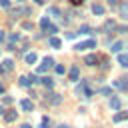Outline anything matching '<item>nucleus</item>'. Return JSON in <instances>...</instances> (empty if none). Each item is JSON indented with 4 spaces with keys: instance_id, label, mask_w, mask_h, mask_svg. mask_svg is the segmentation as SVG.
Instances as JSON below:
<instances>
[{
    "instance_id": "obj_1",
    "label": "nucleus",
    "mask_w": 128,
    "mask_h": 128,
    "mask_svg": "<svg viewBox=\"0 0 128 128\" xmlns=\"http://www.w3.org/2000/svg\"><path fill=\"white\" fill-rule=\"evenodd\" d=\"M76 94L82 96V98H86V100L92 98V96H94V90L90 88V80H82V82L76 86Z\"/></svg>"
},
{
    "instance_id": "obj_2",
    "label": "nucleus",
    "mask_w": 128,
    "mask_h": 128,
    "mask_svg": "<svg viewBox=\"0 0 128 128\" xmlns=\"http://www.w3.org/2000/svg\"><path fill=\"white\" fill-rule=\"evenodd\" d=\"M40 26H42V30H44V32H48L50 36H54V34L58 32V26H54V24L48 20V16H44V18L40 20Z\"/></svg>"
},
{
    "instance_id": "obj_3",
    "label": "nucleus",
    "mask_w": 128,
    "mask_h": 128,
    "mask_svg": "<svg viewBox=\"0 0 128 128\" xmlns=\"http://www.w3.org/2000/svg\"><path fill=\"white\" fill-rule=\"evenodd\" d=\"M88 48H96V40L94 38H90V40H84V42H78L76 46H74V50H88Z\"/></svg>"
},
{
    "instance_id": "obj_4",
    "label": "nucleus",
    "mask_w": 128,
    "mask_h": 128,
    "mask_svg": "<svg viewBox=\"0 0 128 128\" xmlns=\"http://www.w3.org/2000/svg\"><path fill=\"white\" fill-rule=\"evenodd\" d=\"M52 66H54V58H50V56H46V58L42 60V64L38 66V72H40V74H44V72H46V70H50Z\"/></svg>"
},
{
    "instance_id": "obj_5",
    "label": "nucleus",
    "mask_w": 128,
    "mask_h": 128,
    "mask_svg": "<svg viewBox=\"0 0 128 128\" xmlns=\"http://www.w3.org/2000/svg\"><path fill=\"white\" fill-rule=\"evenodd\" d=\"M12 68H14V60H10V58H8V60H2V62H0V74L10 72Z\"/></svg>"
},
{
    "instance_id": "obj_6",
    "label": "nucleus",
    "mask_w": 128,
    "mask_h": 128,
    "mask_svg": "<svg viewBox=\"0 0 128 128\" xmlns=\"http://www.w3.org/2000/svg\"><path fill=\"white\" fill-rule=\"evenodd\" d=\"M48 14H52L54 18H60L62 22H68V18H64V16H62V12H60L56 6H50V8H48Z\"/></svg>"
},
{
    "instance_id": "obj_7",
    "label": "nucleus",
    "mask_w": 128,
    "mask_h": 128,
    "mask_svg": "<svg viewBox=\"0 0 128 128\" xmlns=\"http://www.w3.org/2000/svg\"><path fill=\"white\" fill-rule=\"evenodd\" d=\"M20 108H22V110H26V112H32L34 102H32L30 98H24V100H20Z\"/></svg>"
},
{
    "instance_id": "obj_8",
    "label": "nucleus",
    "mask_w": 128,
    "mask_h": 128,
    "mask_svg": "<svg viewBox=\"0 0 128 128\" xmlns=\"http://www.w3.org/2000/svg\"><path fill=\"white\" fill-rule=\"evenodd\" d=\"M112 86L118 88V90H126L128 84H126V78H118V80H112Z\"/></svg>"
},
{
    "instance_id": "obj_9",
    "label": "nucleus",
    "mask_w": 128,
    "mask_h": 128,
    "mask_svg": "<svg viewBox=\"0 0 128 128\" xmlns=\"http://www.w3.org/2000/svg\"><path fill=\"white\" fill-rule=\"evenodd\" d=\"M84 64H86V66H96V64H98V56H96V54H88V56L84 58Z\"/></svg>"
},
{
    "instance_id": "obj_10",
    "label": "nucleus",
    "mask_w": 128,
    "mask_h": 128,
    "mask_svg": "<svg viewBox=\"0 0 128 128\" xmlns=\"http://www.w3.org/2000/svg\"><path fill=\"white\" fill-rule=\"evenodd\" d=\"M60 100H62V98H60L58 94H52V92L46 94V102H50V104H60Z\"/></svg>"
},
{
    "instance_id": "obj_11",
    "label": "nucleus",
    "mask_w": 128,
    "mask_h": 128,
    "mask_svg": "<svg viewBox=\"0 0 128 128\" xmlns=\"http://www.w3.org/2000/svg\"><path fill=\"white\" fill-rule=\"evenodd\" d=\"M16 116H18V112H16V110H6L4 120H6V122H14V120H16Z\"/></svg>"
},
{
    "instance_id": "obj_12",
    "label": "nucleus",
    "mask_w": 128,
    "mask_h": 128,
    "mask_svg": "<svg viewBox=\"0 0 128 128\" xmlns=\"http://www.w3.org/2000/svg\"><path fill=\"white\" fill-rule=\"evenodd\" d=\"M122 48H124V42H114V44L110 46V52L118 54V52H122Z\"/></svg>"
},
{
    "instance_id": "obj_13",
    "label": "nucleus",
    "mask_w": 128,
    "mask_h": 128,
    "mask_svg": "<svg viewBox=\"0 0 128 128\" xmlns=\"http://www.w3.org/2000/svg\"><path fill=\"white\" fill-rule=\"evenodd\" d=\"M118 64H120V66H128V54L118 52Z\"/></svg>"
},
{
    "instance_id": "obj_14",
    "label": "nucleus",
    "mask_w": 128,
    "mask_h": 128,
    "mask_svg": "<svg viewBox=\"0 0 128 128\" xmlns=\"http://www.w3.org/2000/svg\"><path fill=\"white\" fill-rule=\"evenodd\" d=\"M38 82H40V84H44L46 88H52V86H54V80H52L50 76H44V78H40Z\"/></svg>"
},
{
    "instance_id": "obj_15",
    "label": "nucleus",
    "mask_w": 128,
    "mask_h": 128,
    "mask_svg": "<svg viewBox=\"0 0 128 128\" xmlns=\"http://www.w3.org/2000/svg\"><path fill=\"white\" fill-rule=\"evenodd\" d=\"M126 118H128V112H118V114H114V118H112V120L118 124V122H124Z\"/></svg>"
},
{
    "instance_id": "obj_16",
    "label": "nucleus",
    "mask_w": 128,
    "mask_h": 128,
    "mask_svg": "<svg viewBox=\"0 0 128 128\" xmlns=\"http://www.w3.org/2000/svg\"><path fill=\"white\" fill-rule=\"evenodd\" d=\"M92 12H94L96 16H102V14H104V6H102V4H92Z\"/></svg>"
},
{
    "instance_id": "obj_17",
    "label": "nucleus",
    "mask_w": 128,
    "mask_h": 128,
    "mask_svg": "<svg viewBox=\"0 0 128 128\" xmlns=\"http://www.w3.org/2000/svg\"><path fill=\"white\" fill-rule=\"evenodd\" d=\"M48 42H50V46H52V48H60V46H62V40H60V38H56V36H50V40H48Z\"/></svg>"
},
{
    "instance_id": "obj_18",
    "label": "nucleus",
    "mask_w": 128,
    "mask_h": 128,
    "mask_svg": "<svg viewBox=\"0 0 128 128\" xmlns=\"http://www.w3.org/2000/svg\"><path fill=\"white\" fill-rule=\"evenodd\" d=\"M78 74H80L78 66H72V68H70V80H72V82H76V80H78Z\"/></svg>"
},
{
    "instance_id": "obj_19",
    "label": "nucleus",
    "mask_w": 128,
    "mask_h": 128,
    "mask_svg": "<svg viewBox=\"0 0 128 128\" xmlns=\"http://www.w3.org/2000/svg\"><path fill=\"white\" fill-rule=\"evenodd\" d=\"M36 60H38V54H36V52H28V54H26V62H28V64H34Z\"/></svg>"
},
{
    "instance_id": "obj_20",
    "label": "nucleus",
    "mask_w": 128,
    "mask_h": 128,
    "mask_svg": "<svg viewBox=\"0 0 128 128\" xmlns=\"http://www.w3.org/2000/svg\"><path fill=\"white\" fill-rule=\"evenodd\" d=\"M120 16H122V18H128V4H126V2L120 4Z\"/></svg>"
},
{
    "instance_id": "obj_21",
    "label": "nucleus",
    "mask_w": 128,
    "mask_h": 128,
    "mask_svg": "<svg viewBox=\"0 0 128 128\" xmlns=\"http://www.w3.org/2000/svg\"><path fill=\"white\" fill-rule=\"evenodd\" d=\"M18 84H20V86H24V88H26V86H30V84H32V82H30V78H28V76H20V80H18Z\"/></svg>"
},
{
    "instance_id": "obj_22",
    "label": "nucleus",
    "mask_w": 128,
    "mask_h": 128,
    "mask_svg": "<svg viewBox=\"0 0 128 128\" xmlns=\"http://www.w3.org/2000/svg\"><path fill=\"white\" fill-rule=\"evenodd\" d=\"M110 108L118 110V108H120V98H116V96H114V98H110Z\"/></svg>"
},
{
    "instance_id": "obj_23",
    "label": "nucleus",
    "mask_w": 128,
    "mask_h": 128,
    "mask_svg": "<svg viewBox=\"0 0 128 128\" xmlns=\"http://www.w3.org/2000/svg\"><path fill=\"white\" fill-rule=\"evenodd\" d=\"M76 34H88V36H90V34H92V28H90V26H82Z\"/></svg>"
},
{
    "instance_id": "obj_24",
    "label": "nucleus",
    "mask_w": 128,
    "mask_h": 128,
    "mask_svg": "<svg viewBox=\"0 0 128 128\" xmlns=\"http://www.w3.org/2000/svg\"><path fill=\"white\" fill-rule=\"evenodd\" d=\"M28 10L26 8H16V10H12V16H20V14H26Z\"/></svg>"
},
{
    "instance_id": "obj_25",
    "label": "nucleus",
    "mask_w": 128,
    "mask_h": 128,
    "mask_svg": "<svg viewBox=\"0 0 128 128\" xmlns=\"http://www.w3.org/2000/svg\"><path fill=\"white\" fill-rule=\"evenodd\" d=\"M50 126H52L50 118H48V116H44V118H42V128H50Z\"/></svg>"
},
{
    "instance_id": "obj_26",
    "label": "nucleus",
    "mask_w": 128,
    "mask_h": 128,
    "mask_svg": "<svg viewBox=\"0 0 128 128\" xmlns=\"http://www.w3.org/2000/svg\"><path fill=\"white\" fill-rule=\"evenodd\" d=\"M22 28H24V30H32V22H24Z\"/></svg>"
},
{
    "instance_id": "obj_27",
    "label": "nucleus",
    "mask_w": 128,
    "mask_h": 128,
    "mask_svg": "<svg viewBox=\"0 0 128 128\" xmlns=\"http://www.w3.org/2000/svg\"><path fill=\"white\" fill-rule=\"evenodd\" d=\"M56 74H64V66H60V64H56Z\"/></svg>"
},
{
    "instance_id": "obj_28",
    "label": "nucleus",
    "mask_w": 128,
    "mask_h": 128,
    "mask_svg": "<svg viewBox=\"0 0 128 128\" xmlns=\"http://www.w3.org/2000/svg\"><path fill=\"white\" fill-rule=\"evenodd\" d=\"M0 6H4V8H10V0H0Z\"/></svg>"
},
{
    "instance_id": "obj_29",
    "label": "nucleus",
    "mask_w": 128,
    "mask_h": 128,
    "mask_svg": "<svg viewBox=\"0 0 128 128\" xmlns=\"http://www.w3.org/2000/svg\"><path fill=\"white\" fill-rule=\"evenodd\" d=\"M4 38H6V34H4V30H0V44L4 42Z\"/></svg>"
},
{
    "instance_id": "obj_30",
    "label": "nucleus",
    "mask_w": 128,
    "mask_h": 128,
    "mask_svg": "<svg viewBox=\"0 0 128 128\" xmlns=\"http://www.w3.org/2000/svg\"><path fill=\"white\" fill-rule=\"evenodd\" d=\"M118 2H120V0H108V4H110V6H116Z\"/></svg>"
},
{
    "instance_id": "obj_31",
    "label": "nucleus",
    "mask_w": 128,
    "mask_h": 128,
    "mask_svg": "<svg viewBox=\"0 0 128 128\" xmlns=\"http://www.w3.org/2000/svg\"><path fill=\"white\" fill-rule=\"evenodd\" d=\"M70 2H72V4H74V6H78V4H82V2H84V0H70Z\"/></svg>"
},
{
    "instance_id": "obj_32",
    "label": "nucleus",
    "mask_w": 128,
    "mask_h": 128,
    "mask_svg": "<svg viewBox=\"0 0 128 128\" xmlns=\"http://www.w3.org/2000/svg\"><path fill=\"white\" fill-rule=\"evenodd\" d=\"M20 128H32V126H30V124H22Z\"/></svg>"
},
{
    "instance_id": "obj_33",
    "label": "nucleus",
    "mask_w": 128,
    "mask_h": 128,
    "mask_svg": "<svg viewBox=\"0 0 128 128\" xmlns=\"http://www.w3.org/2000/svg\"><path fill=\"white\" fill-rule=\"evenodd\" d=\"M34 2H36V4H44V0H34Z\"/></svg>"
},
{
    "instance_id": "obj_34",
    "label": "nucleus",
    "mask_w": 128,
    "mask_h": 128,
    "mask_svg": "<svg viewBox=\"0 0 128 128\" xmlns=\"http://www.w3.org/2000/svg\"><path fill=\"white\" fill-rule=\"evenodd\" d=\"M2 92H4V86H2V84H0V94H2Z\"/></svg>"
},
{
    "instance_id": "obj_35",
    "label": "nucleus",
    "mask_w": 128,
    "mask_h": 128,
    "mask_svg": "<svg viewBox=\"0 0 128 128\" xmlns=\"http://www.w3.org/2000/svg\"><path fill=\"white\" fill-rule=\"evenodd\" d=\"M58 128H68V126H66V124H60V126H58Z\"/></svg>"
},
{
    "instance_id": "obj_36",
    "label": "nucleus",
    "mask_w": 128,
    "mask_h": 128,
    "mask_svg": "<svg viewBox=\"0 0 128 128\" xmlns=\"http://www.w3.org/2000/svg\"><path fill=\"white\" fill-rule=\"evenodd\" d=\"M0 114H4V108H2V106H0Z\"/></svg>"
},
{
    "instance_id": "obj_37",
    "label": "nucleus",
    "mask_w": 128,
    "mask_h": 128,
    "mask_svg": "<svg viewBox=\"0 0 128 128\" xmlns=\"http://www.w3.org/2000/svg\"><path fill=\"white\" fill-rule=\"evenodd\" d=\"M16 2H22V0H16Z\"/></svg>"
}]
</instances>
